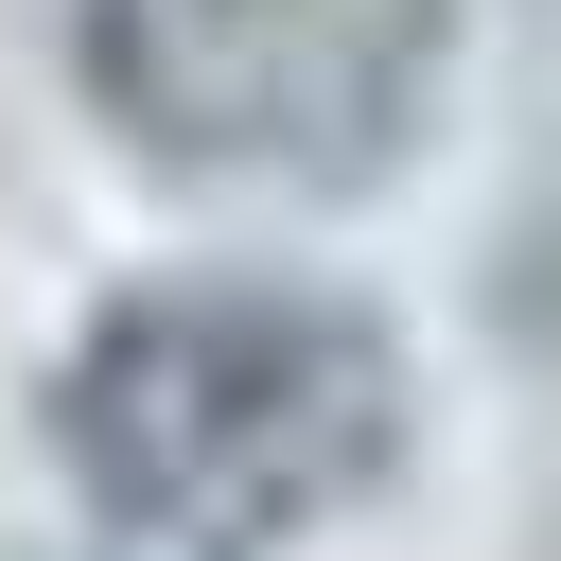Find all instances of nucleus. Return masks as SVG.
Listing matches in <instances>:
<instances>
[{
  "label": "nucleus",
  "mask_w": 561,
  "mask_h": 561,
  "mask_svg": "<svg viewBox=\"0 0 561 561\" xmlns=\"http://www.w3.org/2000/svg\"><path fill=\"white\" fill-rule=\"evenodd\" d=\"M403 333L333 280H140L53 368L70 491L158 561H280L403 473Z\"/></svg>",
  "instance_id": "obj_1"
},
{
  "label": "nucleus",
  "mask_w": 561,
  "mask_h": 561,
  "mask_svg": "<svg viewBox=\"0 0 561 561\" xmlns=\"http://www.w3.org/2000/svg\"><path fill=\"white\" fill-rule=\"evenodd\" d=\"M70 88L210 193H368L438 105V0H70Z\"/></svg>",
  "instance_id": "obj_2"
}]
</instances>
